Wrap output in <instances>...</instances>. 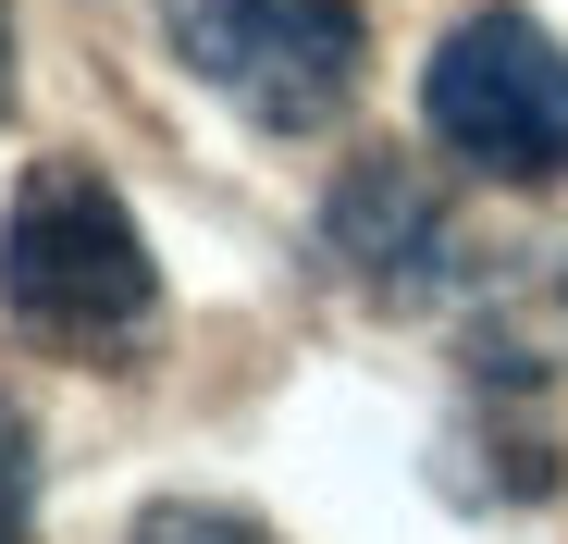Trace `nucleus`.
<instances>
[{"label":"nucleus","instance_id":"obj_1","mask_svg":"<svg viewBox=\"0 0 568 544\" xmlns=\"http://www.w3.org/2000/svg\"><path fill=\"white\" fill-rule=\"evenodd\" d=\"M0 310H13L38 346H136L161 310V260L136 235V211L100 187V161H26L13 211H0Z\"/></svg>","mask_w":568,"mask_h":544},{"label":"nucleus","instance_id":"obj_2","mask_svg":"<svg viewBox=\"0 0 568 544\" xmlns=\"http://www.w3.org/2000/svg\"><path fill=\"white\" fill-rule=\"evenodd\" d=\"M161 38L173 62L223 87V100L260 137H310L358 100V62H371V13L358 0H161Z\"/></svg>","mask_w":568,"mask_h":544},{"label":"nucleus","instance_id":"obj_3","mask_svg":"<svg viewBox=\"0 0 568 544\" xmlns=\"http://www.w3.org/2000/svg\"><path fill=\"white\" fill-rule=\"evenodd\" d=\"M420 112H433V137L469 173H495V187H556L568 173V50L531 13L495 0V13L445 26V50L420 62Z\"/></svg>","mask_w":568,"mask_h":544},{"label":"nucleus","instance_id":"obj_4","mask_svg":"<svg viewBox=\"0 0 568 544\" xmlns=\"http://www.w3.org/2000/svg\"><path fill=\"white\" fill-rule=\"evenodd\" d=\"M322 260L346 272L358 298H384V310H420L445 298V272H457V223L433 199V173L420 161H346L334 173V199H322Z\"/></svg>","mask_w":568,"mask_h":544},{"label":"nucleus","instance_id":"obj_5","mask_svg":"<svg viewBox=\"0 0 568 544\" xmlns=\"http://www.w3.org/2000/svg\"><path fill=\"white\" fill-rule=\"evenodd\" d=\"M0 544H38V433L0 396Z\"/></svg>","mask_w":568,"mask_h":544},{"label":"nucleus","instance_id":"obj_6","mask_svg":"<svg viewBox=\"0 0 568 544\" xmlns=\"http://www.w3.org/2000/svg\"><path fill=\"white\" fill-rule=\"evenodd\" d=\"M136 544H272L247 507H199V495H161L149 520H136Z\"/></svg>","mask_w":568,"mask_h":544},{"label":"nucleus","instance_id":"obj_7","mask_svg":"<svg viewBox=\"0 0 568 544\" xmlns=\"http://www.w3.org/2000/svg\"><path fill=\"white\" fill-rule=\"evenodd\" d=\"M0 100H13V0H0Z\"/></svg>","mask_w":568,"mask_h":544}]
</instances>
